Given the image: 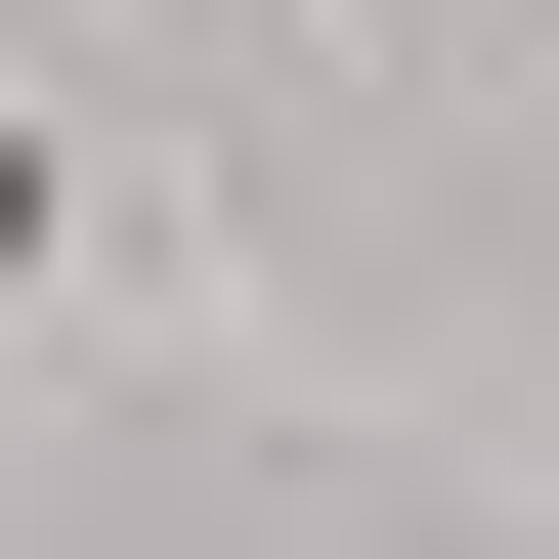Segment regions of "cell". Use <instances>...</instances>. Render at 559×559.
<instances>
[{
	"label": "cell",
	"instance_id": "1",
	"mask_svg": "<svg viewBox=\"0 0 559 559\" xmlns=\"http://www.w3.org/2000/svg\"><path fill=\"white\" fill-rule=\"evenodd\" d=\"M86 259H130V173H86V130H44V86H0V345H44V301H86Z\"/></svg>",
	"mask_w": 559,
	"mask_h": 559
}]
</instances>
